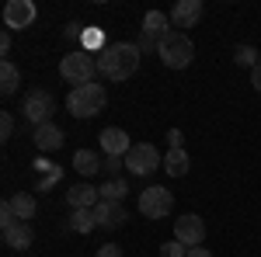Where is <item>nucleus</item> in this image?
<instances>
[{
	"label": "nucleus",
	"instance_id": "nucleus-29",
	"mask_svg": "<svg viewBox=\"0 0 261 257\" xmlns=\"http://www.w3.org/2000/svg\"><path fill=\"white\" fill-rule=\"evenodd\" d=\"M98 257H122V247L119 243H105V247H98Z\"/></svg>",
	"mask_w": 261,
	"mask_h": 257
},
{
	"label": "nucleus",
	"instance_id": "nucleus-21",
	"mask_svg": "<svg viewBox=\"0 0 261 257\" xmlns=\"http://www.w3.org/2000/svg\"><path fill=\"white\" fill-rule=\"evenodd\" d=\"M125 195H129L125 178H108L105 184H101V198H105V202H122Z\"/></svg>",
	"mask_w": 261,
	"mask_h": 257
},
{
	"label": "nucleus",
	"instance_id": "nucleus-35",
	"mask_svg": "<svg viewBox=\"0 0 261 257\" xmlns=\"http://www.w3.org/2000/svg\"><path fill=\"white\" fill-rule=\"evenodd\" d=\"M188 257H213V250H205V247H188Z\"/></svg>",
	"mask_w": 261,
	"mask_h": 257
},
{
	"label": "nucleus",
	"instance_id": "nucleus-22",
	"mask_svg": "<svg viewBox=\"0 0 261 257\" xmlns=\"http://www.w3.org/2000/svg\"><path fill=\"white\" fill-rule=\"evenodd\" d=\"M70 226H73L77 233H91V230L98 226V219H94V209H73V216H70Z\"/></svg>",
	"mask_w": 261,
	"mask_h": 257
},
{
	"label": "nucleus",
	"instance_id": "nucleus-6",
	"mask_svg": "<svg viewBox=\"0 0 261 257\" xmlns=\"http://www.w3.org/2000/svg\"><path fill=\"white\" fill-rule=\"evenodd\" d=\"M53 111H56V101L49 91H28L24 94V104H21V115L32 122L35 129L45 125V122H53Z\"/></svg>",
	"mask_w": 261,
	"mask_h": 257
},
{
	"label": "nucleus",
	"instance_id": "nucleus-7",
	"mask_svg": "<svg viewBox=\"0 0 261 257\" xmlns=\"http://www.w3.org/2000/svg\"><path fill=\"white\" fill-rule=\"evenodd\" d=\"M171 209H174V195L167 188H161V184L146 188L140 195V216L146 219H164V216H171Z\"/></svg>",
	"mask_w": 261,
	"mask_h": 257
},
{
	"label": "nucleus",
	"instance_id": "nucleus-4",
	"mask_svg": "<svg viewBox=\"0 0 261 257\" xmlns=\"http://www.w3.org/2000/svg\"><path fill=\"white\" fill-rule=\"evenodd\" d=\"M94 73H98V60H94V52H87V49H77V52H70V56L60 60V77L66 80V83H73V87L91 83Z\"/></svg>",
	"mask_w": 261,
	"mask_h": 257
},
{
	"label": "nucleus",
	"instance_id": "nucleus-17",
	"mask_svg": "<svg viewBox=\"0 0 261 257\" xmlns=\"http://www.w3.org/2000/svg\"><path fill=\"white\" fill-rule=\"evenodd\" d=\"M171 14H164V11H146V18H143V35H150V39H164L171 28Z\"/></svg>",
	"mask_w": 261,
	"mask_h": 257
},
{
	"label": "nucleus",
	"instance_id": "nucleus-25",
	"mask_svg": "<svg viewBox=\"0 0 261 257\" xmlns=\"http://www.w3.org/2000/svg\"><path fill=\"white\" fill-rule=\"evenodd\" d=\"M11 136H14V115L11 111H0V139L7 142Z\"/></svg>",
	"mask_w": 261,
	"mask_h": 257
},
{
	"label": "nucleus",
	"instance_id": "nucleus-2",
	"mask_svg": "<svg viewBox=\"0 0 261 257\" xmlns=\"http://www.w3.org/2000/svg\"><path fill=\"white\" fill-rule=\"evenodd\" d=\"M157 56H161L164 66L171 70H185L188 63L195 60V42L188 39V32H167L164 39H157Z\"/></svg>",
	"mask_w": 261,
	"mask_h": 257
},
{
	"label": "nucleus",
	"instance_id": "nucleus-36",
	"mask_svg": "<svg viewBox=\"0 0 261 257\" xmlns=\"http://www.w3.org/2000/svg\"><path fill=\"white\" fill-rule=\"evenodd\" d=\"M0 52H4V56L11 52V32H4V35H0Z\"/></svg>",
	"mask_w": 261,
	"mask_h": 257
},
{
	"label": "nucleus",
	"instance_id": "nucleus-10",
	"mask_svg": "<svg viewBox=\"0 0 261 257\" xmlns=\"http://www.w3.org/2000/svg\"><path fill=\"white\" fill-rule=\"evenodd\" d=\"M101 150H105V157H122L125 160V153L133 150V139L125 136V129H119V125H112V129H101Z\"/></svg>",
	"mask_w": 261,
	"mask_h": 257
},
{
	"label": "nucleus",
	"instance_id": "nucleus-9",
	"mask_svg": "<svg viewBox=\"0 0 261 257\" xmlns=\"http://www.w3.org/2000/svg\"><path fill=\"white\" fill-rule=\"evenodd\" d=\"M35 18H39V7H35L32 0H11V4L4 7V24H7V28H14V32L28 28Z\"/></svg>",
	"mask_w": 261,
	"mask_h": 257
},
{
	"label": "nucleus",
	"instance_id": "nucleus-34",
	"mask_svg": "<svg viewBox=\"0 0 261 257\" xmlns=\"http://www.w3.org/2000/svg\"><path fill=\"white\" fill-rule=\"evenodd\" d=\"M251 83H254V91L261 94V63L254 66V70H251Z\"/></svg>",
	"mask_w": 261,
	"mask_h": 257
},
{
	"label": "nucleus",
	"instance_id": "nucleus-19",
	"mask_svg": "<svg viewBox=\"0 0 261 257\" xmlns=\"http://www.w3.org/2000/svg\"><path fill=\"white\" fill-rule=\"evenodd\" d=\"M11 209H14L18 222H28V219H35V212H39V202H35V195L18 191V195H11Z\"/></svg>",
	"mask_w": 261,
	"mask_h": 257
},
{
	"label": "nucleus",
	"instance_id": "nucleus-12",
	"mask_svg": "<svg viewBox=\"0 0 261 257\" xmlns=\"http://www.w3.org/2000/svg\"><path fill=\"white\" fill-rule=\"evenodd\" d=\"M199 18H202V0H178L174 11H171V24H174V32H181V28H195Z\"/></svg>",
	"mask_w": 261,
	"mask_h": 257
},
{
	"label": "nucleus",
	"instance_id": "nucleus-13",
	"mask_svg": "<svg viewBox=\"0 0 261 257\" xmlns=\"http://www.w3.org/2000/svg\"><path fill=\"white\" fill-rule=\"evenodd\" d=\"M32 139H35V146H39L42 153H56L66 136H63V129L56 122H45V125H39V129L32 132Z\"/></svg>",
	"mask_w": 261,
	"mask_h": 257
},
{
	"label": "nucleus",
	"instance_id": "nucleus-16",
	"mask_svg": "<svg viewBox=\"0 0 261 257\" xmlns=\"http://www.w3.org/2000/svg\"><path fill=\"white\" fill-rule=\"evenodd\" d=\"M188 167H192V160H188V150H185V146L164 153V170H167L171 178H185V174H188Z\"/></svg>",
	"mask_w": 261,
	"mask_h": 257
},
{
	"label": "nucleus",
	"instance_id": "nucleus-14",
	"mask_svg": "<svg viewBox=\"0 0 261 257\" xmlns=\"http://www.w3.org/2000/svg\"><path fill=\"white\" fill-rule=\"evenodd\" d=\"M66 202H70L73 209H94L101 202V188H91L87 181H84V184H73V188L66 191Z\"/></svg>",
	"mask_w": 261,
	"mask_h": 257
},
{
	"label": "nucleus",
	"instance_id": "nucleus-20",
	"mask_svg": "<svg viewBox=\"0 0 261 257\" xmlns=\"http://www.w3.org/2000/svg\"><path fill=\"white\" fill-rule=\"evenodd\" d=\"M18 83H21L18 66H14L11 60H4V63H0V91H4V94H14V91H18Z\"/></svg>",
	"mask_w": 261,
	"mask_h": 257
},
{
	"label": "nucleus",
	"instance_id": "nucleus-18",
	"mask_svg": "<svg viewBox=\"0 0 261 257\" xmlns=\"http://www.w3.org/2000/svg\"><path fill=\"white\" fill-rule=\"evenodd\" d=\"M73 167L81 170L84 178H94L98 170H105V163H101V157L94 150H77V153H73Z\"/></svg>",
	"mask_w": 261,
	"mask_h": 257
},
{
	"label": "nucleus",
	"instance_id": "nucleus-24",
	"mask_svg": "<svg viewBox=\"0 0 261 257\" xmlns=\"http://www.w3.org/2000/svg\"><path fill=\"white\" fill-rule=\"evenodd\" d=\"M81 42H84V49L91 52V49H98V45H105V32H101V28H84ZM105 49H108V45H105Z\"/></svg>",
	"mask_w": 261,
	"mask_h": 257
},
{
	"label": "nucleus",
	"instance_id": "nucleus-1",
	"mask_svg": "<svg viewBox=\"0 0 261 257\" xmlns=\"http://www.w3.org/2000/svg\"><path fill=\"white\" fill-rule=\"evenodd\" d=\"M140 45L136 42H112L108 49L98 52V73L105 80H129L136 70H140Z\"/></svg>",
	"mask_w": 261,
	"mask_h": 257
},
{
	"label": "nucleus",
	"instance_id": "nucleus-8",
	"mask_svg": "<svg viewBox=\"0 0 261 257\" xmlns=\"http://www.w3.org/2000/svg\"><path fill=\"white\" fill-rule=\"evenodd\" d=\"M174 240L185 243V247H202V240H205V222H202V216H195V212L178 216V222H174Z\"/></svg>",
	"mask_w": 261,
	"mask_h": 257
},
{
	"label": "nucleus",
	"instance_id": "nucleus-33",
	"mask_svg": "<svg viewBox=\"0 0 261 257\" xmlns=\"http://www.w3.org/2000/svg\"><path fill=\"white\" fill-rule=\"evenodd\" d=\"M81 35H84V24H66V39H77V42H81Z\"/></svg>",
	"mask_w": 261,
	"mask_h": 257
},
{
	"label": "nucleus",
	"instance_id": "nucleus-27",
	"mask_svg": "<svg viewBox=\"0 0 261 257\" xmlns=\"http://www.w3.org/2000/svg\"><path fill=\"white\" fill-rule=\"evenodd\" d=\"M18 222V216H14V209H11V198L0 205V230H7V226H14Z\"/></svg>",
	"mask_w": 261,
	"mask_h": 257
},
{
	"label": "nucleus",
	"instance_id": "nucleus-23",
	"mask_svg": "<svg viewBox=\"0 0 261 257\" xmlns=\"http://www.w3.org/2000/svg\"><path fill=\"white\" fill-rule=\"evenodd\" d=\"M233 63H237V66H251V70H254V66H258V49H254V45H237V52H233Z\"/></svg>",
	"mask_w": 261,
	"mask_h": 257
},
{
	"label": "nucleus",
	"instance_id": "nucleus-15",
	"mask_svg": "<svg viewBox=\"0 0 261 257\" xmlns=\"http://www.w3.org/2000/svg\"><path fill=\"white\" fill-rule=\"evenodd\" d=\"M32 240H35V233H32V226H28V222H14V226H7V230H4V243H7L11 250H28V247H32Z\"/></svg>",
	"mask_w": 261,
	"mask_h": 257
},
{
	"label": "nucleus",
	"instance_id": "nucleus-11",
	"mask_svg": "<svg viewBox=\"0 0 261 257\" xmlns=\"http://www.w3.org/2000/svg\"><path fill=\"white\" fill-rule=\"evenodd\" d=\"M94 219H98L101 230H119L122 222L129 219V212H125L122 202H105V198H101L98 205H94Z\"/></svg>",
	"mask_w": 261,
	"mask_h": 257
},
{
	"label": "nucleus",
	"instance_id": "nucleus-30",
	"mask_svg": "<svg viewBox=\"0 0 261 257\" xmlns=\"http://www.w3.org/2000/svg\"><path fill=\"white\" fill-rule=\"evenodd\" d=\"M56 181H60V167H56V170H53V174H45V178L39 181V191H45V188H53V184H56Z\"/></svg>",
	"mask_w": 261,
	"mask_h": 257
},
{
	"label": "nucleus",
	"instance_id": "nucleus-32",
	"mask_svg": "<svg viewBox=\"0 0 261 257\" xmlns=\"http://www.w3.org/2000/svg\"><path fill=\"white\" fill-rule=\"evenodd\" d=\"M167 146H171V150H181V129H171V132H167Z\"/></svg>",
	"mask_w": 261,
	"mask_h": 257
},
{
	"label": "nucleus",
	"instance_id": "nucleus-26",
	"mask_svg": "<svg viewBox=\"0 0 261 257\" xmlns=\"http://www.w3.org/2000/svg\"><path fill=\"white\" fill-rule=\"evenodd\" d=\"M161 257H188V247L178 243V240H171V243H164V247H161Z\"/></svg>",
	"mask_w": 261,
	"mask_h": 257
},
{
	"label": "nucleus",
	"instance_id": "nucleus-28",
	"mask_svg": "<svg viewBox=\"0 0 261 257\" xmlns=\"http://www.w3.org/2000/svg\"><path fill=\"white\" fill-rule=\"evenodd\" d=\"M125 167V160L122 157H105V174H112V178H119V170Z\"/></svg>",
	"mask_w": 261,
	"mask_h": 257
},
{
	"label": "nucleus",
	"instance_id": "nucleus-5",
	"mask_svg": "<svg viewBox=\"0 0 261 257\" xmlns=\"http://www.w3.org/2000/svg\"><path fill=\"white\" fill-rule=\"evenodd\" d=\"M157 167H164L157 146H153V142H133V150L125 153V170H129V174L146 178V174H153Z\"/></svg>",
	"mask_w": 261,
	"mask_h": 257
},
{
	"label": "nucleus",
	"instance_id": "nucleus-31",
	"mask_svg": "<svg viewBox=\"0 0 261 257\" xmlns=\"http://www.w3.org/2000/svg\"><path fill=\"white\" fill-rule=\"evenodd\" d=\"M136 45H140V52H157V42L150 39V35H140V42H136Z\"/></svg>",
	"mask_w": 261,
	"mask_h": 257
},
{
	"label": "nucleus",
	"instance_id": "nucleus-3",
	"mask_svg": "<svg viewBox=\"0 0 261 257\" xmlns=\"http://www.w3.org/2000/svg\"><path fill=\"white\" fill-rule=\"evenodd\" d=\"M105 104H108V94L101 83H84L66 94V111L73 119H94L98 111H105Z\"/></svg>",
	"mask_w": 261,
	"mask_h": 257
}]
</instances>
